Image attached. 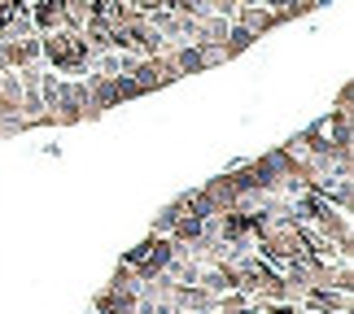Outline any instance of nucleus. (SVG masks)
<instances>
[{"label":"nucleus","mask_w":354,"mask_h":314,"mask_svg":"<svg viewBox=\"0 0 354 314\" xmlns=\"http://www.w3.org/2000/svg\"><path fill=\"white\" fill-rule=\"evenodd\" d=\"M39 61L57 75L84 79L88 66H92V48H88L84 31H48V35H39Z\"/></svg>","instance_id":"nucleus-1"},{"label":"nucleus","mask_w":354,"mask_h":314,"mask_svg":"<svg viewBox=\"0 0 354 314\" xmlns=\"http://www.w3.org/2000/svg\"><path fill=\"white\" fill-rule=\"evenodd\" d=\"M131 79H136V88L145 92H153V88H167V84H175V66H171V57H140V66L131 70Z\"/></svg>","instance_id":"nucleus-2"},{"label":"nucleus","mask_w":354,"mask_h":314,"mask_svg":"<svg viewBox=\"0 0 354 314\" xmlns=\"http://www.w3.org/2000/svg\"><path fill=\"white\" fill-rule=\"evenodd\" d=\"M236 22H241V26H250V31H254L258 39H263L267 31H276V26H280V18H276L271 9H263V5H241V9H236Z\"/></svg>","instance_id":"nucleus-4"},{"label":"nucleus","mask_w":354,"mask_h":314,"mask_svg":"<svg viewBox=\"0 0 354 314\" xmlns=\"http://www.w3.org/2000/svg\"><path fill=\"white\" fill-rule=\"evenodd\" d=\"M302 310H315V314H350V293H337V288H306Z\"/></svg>","instance_id":"nucleus-3"},{"label":"nucleus","mask_w":354,"mask_h":314,"mask_svg":"<svg viewBox=\"0 0 354 314\" xmlns=\"http://www.w3.org/2000/svg\"><path fill=\"white\" fill-rule=\"evenodd\" d=\"M180 206H175V201H171V206H162L158 214H153V236H171V231H175V223H180Z\"/></svg>","instance_id":"nucleus-6"},{"label":"nucleus","mask_w":354,"mask_h":314,"mask_svg":"<svg viewBox=\"0 0 354 314\" xmlns=\"http://www.w3.org/2000/svg\"><path fill=\"white\" fill-rule=\"evenodd\" d=\"M293 5H302V9H310V0H293Z\"/></svg>","instance_id":"nucleus-7"},{"label":"nucleus","mask_w":354,"mask_h":314,"mask_svg":"<svg viewBox=\"0 0 354 314\" xmlns=\"http://www.w3.org/2000/svg\"><path fill=\"white\" fill-rule=\"evenodd\" d=\"M254 44H258V35L250 31V26H241V22H232V26H227V39H223V52H227V57H236V52L254 48Z\"/></svg>","instance_id":"nucleus-5"}]
</instances>
